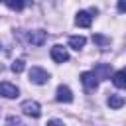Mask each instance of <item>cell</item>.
<instances>
[{
	"instance_id": "17",
	"label": "cell",
	"mask_w": 126,
	"mask_h": 126,
	"mask_svg": "<svg viewBox=\"0 0 126 126\" xmlns=\"http://www.w3.org/2000/svg\"><path fill=\"white\" fill-rule=\"evenodd\" d=\"M0 71H2V65H0Z\"/></svg>"
},
{
	"instance_id": "7",
	"label": "cell",
	"mask_w": 126,
	"mask_h": 126,
	"mask_svg": "<svg viewBox=\"0 0 126 126\" xmlns=\"http://www.w3.org/2000/svg\"><path fill=\"white\" fill-rule=\"evenodd\" d=\"M96 79H110V65L106 63H98L94 65V71H91Z\"/></svg>"
},
{
	"instance_id": "9",
	"label": "cell",
	"mask_w": 126,
	"mask_h": 126,
	"mask_svg": "<svg viewBox=\"0 0 126 126\" xmlns=\"http://www.w3.org/2000/svg\"><path fill=\"white\" fill-rule=\"evenodd\" d=\"M75 24L81 26V28H89V26L93 24V16H91L89 12H77V16H75Z\"/></svg>"
},
{
	"instance_id": "15",
	"label": "cell",
	"mask_w": 126,
	"mask_h": 126,
	"mask_svg": "<svg viewBox=\"0 0 126 126\" xmlns=\"http://www.w3.org/2000/svg\"><path fill=\"white\" fill-rule=\"evenodd\" d=\"M6 6H8L10 10H22V8H24V2H12V0H10V2H6Z\"/></svg>"
},
{
	"instance_id": "4",
	"label": "cell",
	"mask_w": 126,
	"mask_h": 126,
	"mask_svg": "<svg viewBox=\"0 0 126 126\" xmlns=\"http://www.w3.org/2000/svg\"><path fill=\"white\" fill-rule=\"evenodd\" d=\"M18 93H20V91H18L16 85H12V83H8V81L0 83V94H2V96H6V98H16Z\"/></svg>"
},
{
	"instance_id": "14",
	"label": "cell",
	"mask_w": 126,
	"mask_h": 126,
	"mask_svg": "<svg viewBox=\"0 0 126 126\" xmlns=\"http://www.w3.org/2000/svg\"><path fill=\"white\" fill-rule=\"evenodd\" d=\"M26 69V63H24V59H16L14 63H12V71L14 73H22Z\"/></svg>"
},
{
	"instance_id": "2",
	"label": "cell",
	"mask_w": 126,
	"mask_h": 126,
	"mask_svg": "<svg viewBox=\"0 0 126 126\" xmlns=\"http://www.w3.org/2000/svg\"><path fill=\"white\" fill-rule=\"evenodd\" d=\"M20 108H22V112H24V114L33 116V118H37V116L41 114V106H39L35 100H24Z\"/></svg>"
},
{
	"instance_id": "6",
	"label": "cell",
	"mask_w": 126,
	"mask_h": 126,
	"mask_svg": "<svg viewBox=\"0 0 126 126\" xmlns=\"http://www.w3.org/2000/svg\"><path fill=\"white\" fill-rule=\"evenodd\" d=\"M45 37H47V33H45L43 30H35V32H30V33H28V41H30L32 45H43Z\"/></svg>"
},
{
	"instance_id": "16",
	"label": "cell",
	"mask_w": 126,
	"mask_h": 126,
	"mask_svg": "<svg viewBox=\"0 0 126 126\" xmlns=\"http://www.w3.org/2000/svg\"><path fill=\"white\" fill-rule=\"evenodd\" d=\"M47 126H65V124H63L61 120H49V122H47Z\"/></svg>"
},
{
	"instance_id": "5",
	"label": "cell",
	"mask_w": 126,
	"mask_h": 126,
	"mask_svg": "<svg viewBox=\"0 0 126 126\" xmlns=\"http://www.w3.org/2000/svg\"><path fill=\"white\" fill-rule=\"evenodd\" d=\"M81 83L89 89V91H94L96 87H98V79L91 73V71H85V73H81Z\"/></svg>"
},
{
	"instance_id": "13",
	"label": "cell",
	"mask_w": 126,
	"mask_h": 126,
	"mask_svg": "<svg viewBox=\"0 0 126 126\" xmlns=\"http://www.w3.org/2000/svg\"><path fill=\"white\" fill-rule=\"evenodd\" d=\"M93 41H96L102 49L106 47V45H110V39L108 37H104V35H100V33H96V35H93Z\"/></svg>"
},
{
	"instance_id": "3",
	"label": "cell",
	"mask_w": 126,
	"mask_h": 126,
	"mask_svg": "<svg viewBox=\"0 0 126 126\" xmlns=\"http://www.w3.org/2000/svg\"><path fill=\"white\" fill-rule=\"evenodd\" d=\"M51 59L55 63H65L69 59V53H67V49L63 45H53L51 47Z\"/></svg>"
},
{
	"instance_id": "8",
	"label": "cell",
	"mask_w": 126,
	"mask_h": 126,
	"mask_svg": "<svg viewBox=\"0 0 126 126\" xmlns=\"http://www.w3.org/2000/svg\"><path fill=\"white\" fill-rule=\"evenodd\" d=\"M57 100L59 102H71L73 100V93L67 85H59L57 87Z\"/></svg>"
},
{
	"instance_id": "11",
	"label": "cell",
	"mask_w": 126,
	"mask_h": 126,
	"mask_svg": "<svg viewBox=\"0 0 126 126\" xmlns=\"http://www.w3.org/2000/svg\"><path fill=\"white\" fill-rule=\"evenodd\" d=\"M85 43H87V39L83 37V35H71L69 37V45L73 47V49H81V47H85Z\"/></svg>"
},
{
	"instance_id": "10",
	"label": "cell",
	"mask_w": 126,
	"mask_h": 126,
	"mask_svg": "<svg viewBox=\"0 0 126 126\" xmlns=\"http://www.w3.org/2000/svg\"><path fill=\"white\" fill-rule=\"evenodd\" d=\"M112 83L118 87V89H124L126 87V73L120 69V71H116L114 75H112Z\"/></svg>"
},
{
	"instance_id": "1",
	"label": "cell",
	"mask_w": 126,
	"mask_h": 126,
	"mask_svg": "<svg viewBox=\"0 0 126 126\" xmlns=\"http://www.w3.org/2000/svg\"><path fill=\"white\" fill-rule=\"evenodd\" d=\"M30 81L35 83V85H45L49 81V73L41 67H32L30 69Z\"/></svg>"
},
{
	"instance_id": "12",
	"label": "cell",
	"mask_w": 126,
	"mask_h": 126,
	"mask_svg": "<svg viewBox=\"0 0 126 126\" xmlns=\"http://www.w3.org/2000/svg\"><path fill=\"white\" fill-rule=\"evenodd\" d=\"M108 106L114 108V110L122 108V106H124V96H120V94H110V98H108Z\"/></svg>"
}]
</instances>
